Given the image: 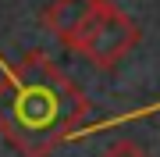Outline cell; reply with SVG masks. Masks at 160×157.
Instances as JSON below:
<instances>
[{
	"mask_svg": "<svg viewBox=\"0 0 160 157\" xmlns=\"http://www.w3.org/2000/svg\"><path fill=\"white\" fill-rule=\"evenodd\" d=\"M89 118V97L43 50L0 57V136L22 157H50Z\"/></svg>",
	"mask_w": 160,
	"mask_h": 157,
	"instance_id": "6da1fadb",
	"label": "cell"
},
{
	"mask_svg": "<svg viewBox=\"0 0 160 157\" xmlns=\"http://www.w3.org/2000/svg\"><path fill=\"white\" fill-rule=\"evenodd\" d=\"M100 157H149V154H146L135 139H114V143H110Z\"/></svg>",
	"mask_w": 160,
	"mask_h": 157,
	"instance_id": "277c9868",
	"label": "cell"
},
{
	"mask_svg": "<svg viewBox=\"0 0 160 157\" xmlns=\"http://www.w3.org/2000/svg\"><path fill=\"white\" fill-rule=\"evenodd\" d=\"M100 0H50V4L43 7V29L53 36L57 43H64L68 50H75V43H78L82 29L89 25L92 11H96Z\"/></svg>",
	"mask_w": 160,
	"mask_h": 157,
	"instance_id": "3957f363",
	"label": "cell"
},
{
	"mask_svg": "<svg viewBox=\"0 0 160 157\" xmlns=\"http://www.w3.org/2000/svg\"><path fill=\"white\" fill-rule=\"evenodd\" d=\"M139 39H142V29L121 11L114 0H100L92 18H89V25L82 29L78 43H75V54H82L92 68L107 71L121 57H128L139 47Z\"/></svg>",
	"mask_w": 160,
	"mask_h": 157,
	"instance_id": "7a4b0ae2",
	"label": "cell"
}]
</instances>
